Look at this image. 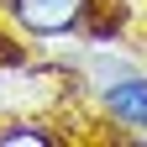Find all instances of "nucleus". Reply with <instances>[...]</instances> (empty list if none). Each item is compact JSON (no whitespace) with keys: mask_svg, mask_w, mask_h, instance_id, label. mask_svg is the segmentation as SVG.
<instances>
[{"mask_svg":"<svg viewBox=\"0 0 147 147\" xmlns=\"http://www.w3.org/2000/svg\"><path fill=\"white\" fill-rule=\"evenodd\" d=\"M84 5L89 0H11V16L37 37H58L84 21Z\"/></svg>","mask_w":147,"mask_h":147,"instance_id":"1","label":"nucleus"},{"mask_svg":"<svg viewBox=\"0 0 147 147\" xmlns=\"http://www.w3.org/2000/svg\"><path fill=\"white\" fill-rule=\"evenodd\" d=\"M100 105H105L121 126H137V131H142V126H147V79H142L137 68L116 74V79L100 89Z\"/></svg>","mask_w":147,"mask_h":147,"instance_id":"2","label":"nucleus"},{"mask_svg":"<svg viewBox=\"0 0 147 147\" xmlns=\"http://www.w3.org/2000/svg\"><path fill=\"white\" fill-rule=\"evenodd\" d=\"M0 142H32V147H47L53 137H47V131H32V126H5Z\"/></svg>","mask_w":147,"mask_h":147,"instance_id":"3","label":"nucleus"}]
</instances>
